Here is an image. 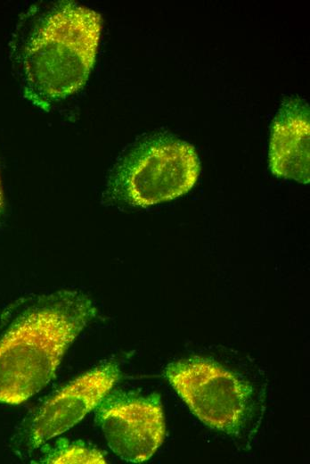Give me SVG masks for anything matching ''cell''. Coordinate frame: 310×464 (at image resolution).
<instances>
[{"label": "cell", "instance_id": "1", "mask_svg": "<svg viewBox=\"0 0 310 464\" xmlns=\"http://www.w3.org/2000/svg\"><path fill=\"white\" fill-rule=\"evenodd\" d=\"M95 313L92 300L80 291L37 297L0 339V402L20 404L45 386Z\"/></svg>", "mask_w": 310, "mask_h": 464}, {"label": "cell", "instance_id": "2", "mask_svg": "<svg viewBox=\"0 0 310 464\" xmlns=\"http://www.w3.org/2000/svg\"><path fill=\"white\" fill-rule=\"evenodd\" d=\"M102 24L97 12L71 2L44 16L20 54L26 97L45 107L80 89L95 61Z\"/></svg>", "mask_w": 310, "mask_h": 464}, {"label": "cell", "instance_id": "3", "mask_svg": "<svg viewBox=\"0 0 310 464\" xmlns=\"http://www.w3.org/2000/svg\"><path fill=\"white\" fill-rule=\"evenodd\" d=\"M194 147L159 134L133 147L114 168L106 195L114 203L146 207L175 199L192 188L200 173Z\"/></svg>", "mask_w": 310, "mask_h": 464}, {"label": "cell", "instance_id": "4", "mask_svg": "<svg viewBox=\"0 0 310 464\" xmlns=\"http://www.w3.org/2000/svg\"><path fill=\"white\" fill-rule=\"evenodd\" d=\"M165 377L206 426L238 435L251 410L253 388L216 361L191 357L169 363Z\"/></svg>", "mask_w": 310, "mask_h": 464}, {"label": "cell", "instance_id": "5", "mask_svg": "<svg viewBox=\"0 0 310 464\" xmlns=\"http://www.w3.org/2000/svg\"><path fill=\"white\" fill-rule=\"evenodd\" d=\"M95 420L110 450L133 463L148 460L165 437L160 398L152 394H108L95 408Z\"/></svg>", "mask_w": 310, "mask_h": 464}, {"label": "cell", "instance_id": "6", "mask_svg": "<svg viewBox=\"0 0 310 464\" xmlns=\"http://www.w3.org/2000/svg\"><path fill=\"white\" fill-rule=\"evenodd\" d=\"M120 377L116 362L79 376L46 400L25 428L26 446L34 451L80 421L110 393Z\"/></svg>", "mask_w": 310, "mask_h": 464}, {"label": "cell", "instance_id": "7", "mask_svg": "<svg viewBox=\"0 0 310 464\" xmlns=\"http://www.w3.org/2000/svg\"><path fill=\"white\" fill-rule=\"evenodd\" d=\"M309 113L304 99H283L273 122L269 149V166L276 177L309 183Z\"/></svg>", "mask_w": 310, "mask_h": 464}, {"label": "cell", "instance_id": "8", "mask_svg": "<svg viewBox=\"0 0 310 464\" xmlns=\"http://www.w3.org/2000/svg\"><path fill=\"white\" fill-rule=\"evenodd\" d=\"M40 463H106L102 452L81 441L59 440L53 447L43 449Z\"/></svg>", "mask_w": 310, "mask_h": 464}, {"label": "cell", "instance_id": "9", "mask_svg": "<svg viewBox=\"0 0 310 464\" xmlns=\"http://www.w3.org/2000/svg\"><path fill=\"white\" fill-rule=\"evenodd\" d=\"M3 206H4V195H3V187H2L1 179H0V214L3 211Z\"/></svg>", "mask_w": 310, "mask_h": 464}]
</instances>
